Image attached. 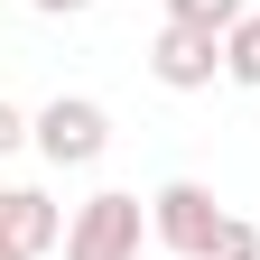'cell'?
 Returning a JSON list of instances; mask_svg holds the SVG:
<instances>
[{"mask_svg":"<svg viewBox=\"0 0 260 260\" xmlns=\"http://www.w3.org/2000/svg\"><path fill=\"white\" fill-rule=\"evenodd\" d=\"M149 233L168 242V260H214V233H223L214 186H195V177L158 186V195H149Z\"/></svg>","mask_w":260,"mask_h":260,"instance_id":"cell-1","label":"cell"},{"mask_svg":"<svg viewBox=\"0 0 260 260\" xmlns=\"http://www.w3.org/2000/svg\"><path fill=\"white\" fill-rule=\"evenodd\" d=\"M140 233H149V205L140 195H93L65 223V260H140Z\"/></svg>","mask_w":260,"mask_h":260,"instance_id":"cell-2","label":"cell"},{"mask_svg":"<svg viewBox=\"0 0 260 260\" xmlns=\"http://www.w3.org/2000/svg\"><path fill=\"white\" fill-rule=\"evenodd\" d=\"M28 140H38L56 168H93V158L112 149V112H103V103H84V93H56V103L28 121Z\"/></svg>","mask_w":260,"mask_h":260,"instance_id":"cell-3","label":"cell"},{"mask_svg":"<svg viewBox=\"0 0 260 260\" xmlns=\"http://www.w3.org/2000/svg\"><path fill=\"white\" fill-rule=\"evenodd\" d=\"M149 75L168 84V93H205V84L223 75V38H214V28L168 19V28H158V47H149Z\"/></svg>","mask_w":260,"mask_h":260,"instance_id":"cell-4","label":"cell"},{"mask_svg":"<svg viewBox=\"0 0 260 260\" xmlns=\"http://www.w3.org/2000/svg\"><path fill=\"white\" fill-rule=\"evenodd\" d=\"M0 233H10L28 260H38V251H56V242H65V214L47 205L38 186H10V195H0Z\"/></svg>","mask_w":260,"mask_h":260,"instance_id":"cell-5","label":"cell"},{"mask_svg":"<svg viewBox=\"0 0 260 260\" xmlns=\"http://www.w3.org/2000/svg\"><path fill=\"white\" fill-rule=\"evenodd\" d=\"M168 19H186V28H214V38H233V28L251 19L242 0H168Z\"/></svg>","mask_w":260,"mask_h":260,"instance_id":"cell-6","label":"cell"},{"mask_svg":"<svg viewBox=\"0 0 260 260\" xmlns=\"http://www.w3.org/2000/svg\"><path fill=\"white\" fill-rule=\"evenodd\" d=\"M223 75H233V84H251V93H260V19H242L233 38H223Z\"/></svg>","mask_w":260,"mask_h":260,"instance_id":"cell-7","label":"cell"},{"mask_svg":"<svg viewBox=\"0 0 260 260\" xmlns=\"http://www.w3.org/2000/svg\"><path fill=\"white\" fill-rule=\"evenodd\" d=\"M214 260H260V233L242 214H223V233H214Z\"/></svg>","mask_w":260,"mask_h":260,"instance_id":"cell-8","label":"cell"},{"mask_svg":"<svg viewBox=\"0 0 260 260\" xmlns=\"http://www.w3.org/2000/svg\"><path fill=\"white\" fill-rule=\"evenodd\" d=\"M19 140H28V121H19V112H10V103H0V158H10V149H19Z\"/></svg>","mask_w":260,"mask_h":260,"instance_id":"cell-9","label":"cell"},{"mask_svg":"<svg viewBox=\"0 0 260 260\" xmlns=\"http://www.w3.org/2000/svg\"><path fill=\"white\" fill-rule=\"evenodd\" d=\"M28 10H47V19H75V10H84V0H28Z\"/></svg>","mask_w":260,"mask_h":260,"instance_id":"cell-10","label":"cell"},{"mask_svg":"<svg viewBox=\"0 0 260 260\" xmlns=\"http://www.w3.org/2000/svg\"><path fill=\"white\" fill-rule=\"evenodd\" d=\"M0 260H28V251H19V242H10V233H0Z\"/></svg>","mask_w":260,"mask_h":260,"instance_id":"cell-11","label":"cell"}]
</instances>
